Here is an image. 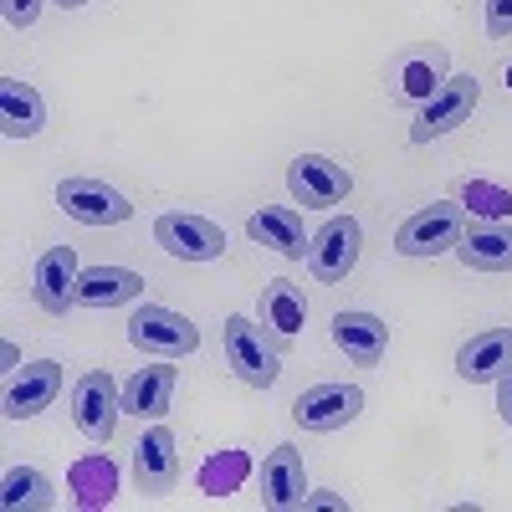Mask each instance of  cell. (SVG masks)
Returning a JSON list of instances; mask_svg holds the SVG:
<instances>
[{
	"instance_id": "obj_6",
	"label": "cell",
	"mask_w": 512,
	"mask_h": 512,
	"mask_svg": "<svg viewBox=\"0 0 512 512\" xmlns=\"http://www.w3.org/2000/svg\"><path fill=\"white\" fill-rule=\"evenodd\" d=\"M57 205H62V216H72L77 226H123L128 216H134L128 195L103 185V180H93V175H67L57 185Z\"/></svg>"
},
{
	"instance_id": "obj_29",
	"label": "cell",
	"mask_w": 512,
	"mask_h": 512,
	"mask_svg": "<svg viewBox=\"0 0 512 512\" xmlns=\"http://www.w3.org/2000/svg\"><path fill=\"white\" fill-rule=\"evenodd\" d=\"M487 36H512V0H487Z\"/></svg>"
},
{
	"instance_id": "obj_32",
	"label": "cell",
	"mask_w": 512,
	"mask_h": 512,
	"mask_svg": "<svg viewBox=\"0 0 512 512\" xmlns=\"http://www.w3.org/2000/svg\"><path fill=\"white\" fill-rule=\"evenodd\" d=\"M57 6H62V11H77V6H88V0H57Z\"/></svg>"
},
{
	"instance_id": "obj_30",
	"label": "cell",
	"mask_w": 512,
	"mask_h": 512,
	"mask_svg": "<svg viewBox=\"0 0 512 512\" xmlns=\"http://www.w3.org/2000/svg\"><path fill=\"white\" fill-rule=\"evenodd\" d=\"M497 415H502V420L512 425V369H507V374L497 379Z\"/></svg>"
},
{
	"instance_id": "obj_24",
	"label": "cell",
	"mask_w": 512,
	"mask_h": 512,
	"mask_svg": "<svg viewBox=\"0 0 512 512\" xmlns=\"http://www.w3.org/2000/svg\"><path fill=\"white\" fill-rule=\"evenodd\" d=\"M67 487L77 492V507H82V512H98V507H108L113 492H118V466H113L103 451H98V456H82V461H72Z\"/></svg>"
},
{
	"instance_id": "obj_16",
	"label": "cell",
	"mask_w": 512,
	"mask_h": 512,
	"mask_svg": "<svg viewBox=\"0 0 512 512\" xmlns=\"http://www.w3.org/2000/svg\"><path fill=\"white\" fill-rule=\"evenodd\" d=\"M246 236L256 246L282 251L287 262H308V226H303V216H297L292 205H262V210H251V216H246Z\"/></svg>"
},
{
	"instance_id": "obj_15",
	"label": "cell",
	"mask_w": 512,
	"mask_h": 512,
	"mask_svg": "<svg viewBox=\"0 0 512 512\" xmlns=\"http://www.w3.org/2000/svg\"><path fill=\"white\" fill-rule=\"evenodd\" d=\"M175 379H180V369L169 364V359H154V364L134 369V374H128V384H123V415L164 420L169 405H175Z\"/></svg>"
},
{
	"instance_id": "obj_18",
	"label": "cell",
	"mask_w": 512,
	"mask_h": 512,
	"mask_svg": "<svg viewBox=\"0 0 512 512\" xmlns=\"http://www.w3.org/2000/svg\"><path fill=\"white\" fill-rule=\"evenodd\" d=\"M333 344L349 364L374 369V364H384V349H390V328L374 313H338L333 318Z\"/></svg>"
},
{
	"instance_id": "obj_14",
	"label": "cell",
	"mask_w": 512,
	"mask_h": 512,
	"mask_svg": "<svg viewBox=\"0 0 512 512\" xmlns=\"http://www.w3.org/2000/svg\"><path fill=\"white\" fill-rule=\"evenodd\" d=\"M134 482L149 497L175 492V482H180V451H175V431H169V425H154V431L139 436V446H134Z\"/></svg>"
},
{
	"instance_id": "obj_20",
	"label": "cell",
	"mask_w": 512,
	"mask_h": 512,
	"mask_svg": "<svg viewBox=\"0 0 512 512\" xmlns=\"http://www.w3.org/2000/svg\"><path fill=\"white\" fill-rule=\"evenodd\" d=\"M303 323H308V303H303V292H297L287 277L267 282V287H262V328H267V338L277 344V354H282V349H292V338L303 333Z\"/></svg>"
},
{
	"instance_id": "obj_26",
	"label": "cell",
	"mask_w": 512,
	"mask_h": 512,
	"mask_svg": "<svg viewBox=\"0 0 512 512\" xmlns=\"http://www.w3.org/2000/svg\"><path fill=\"white\" fill-rule=\"evenodd\" d=\"M251 472V456L246 451H216L205 466H200V492L205 497H231Z\"/></svg>"
},
{
	"instance_id": "obj_13",
	"label": "cell",
	"mask_w": 512,
	"mask_h": 512,
	"mask_svg": "<svg viewBox=\"0 0 512 512\" xmlns=\"http://www.w3.org/2000/svg\"><path fill=\"white\" fill-rule=\"evenodd\" d=\"M57 395H62V364L57 359H36L26 369H11L6 395H0V410H6V420H31L41 410H52Z\"/></svg>"
},
{
	"instance_id": "obj_9",
	"label": "cell",
	"mask_w": 512,
	"mask_h": 512,
	"mask_svg": "<svg viewBox=\"0 0 512 512\" xmlns=\"http://www.w3.org/2000/svg\"><path fill=\"white\" fill-rule=\"evenodd\" d=\"M77 251L72 246H47L36 256V272H31V297H36V308L47 313V318H67L77 308Z\"/></svg>"
},
{
	"instance_id": "obj_19",
	"label": "cell",
	"mask_w": 512,
	"mask_h": 512,
	"mask_svg": "<svg viewBox=\"0 0 512 512\" xmlns=\"http://www.w3.org/2000/svg\"><path fill=\"white\" fill-rule=\"evenodd\" d=\"M512 369V328H487L477 338H466L456 354V374L466 384H497Z\"/></svg>"
},
{
	"instance_id": "obj_4",
	"label": "cell",
	"mask_w": 512,
	"mask_h": 512,
	"mask_svg": "<svg viewBox=\"0 0 512 512\" xmlns=\"http://www.w3.org/2000/svg\"><path fill=\"white\" fill-rule=\"evenodd\" d=\"M118 415H123V390L108 369H88L72 384V420L93 446H108L118 436Z\"/></svg>"
},
{
	"instance_id": "obj_12",
	"label": "cell",
	"mask_w": 512,
	"mask_h": 512,
	"mask_svg": "<svg viewBox=\"0 0 512 512\" xmlns=\"http://www.w3.org/2000/svg\"><path fill=\"white\" fill-rule=\"evenodd\" d=\"M359 410H364V390L359 384H338V379L313 384V390H303L292 400V420L303 431H338V425L359 420Z\"/></svg>"
},
{
	"instance_id": "obj_28",
	"label": "cell",
	"mask_w": 512,
	"mask_h": 512,
	"mask_svg": "<svg viewBox=\"0 0 512 512\" xmlns=\"http://www.w3.org/2000/svg\"><path fill=\"white\" fill-rule=\"evenodd\" d=\"M0 11H6V26L26 31V26H36V16H41V0H0Z\"/></svg>"
},
{
	"instance_id": "obj_7",
	"label": "cell",
	"mask_w": 512,
	"mask_h": 512,
	"mask_svg": "<svg viewBox=\"0 0 512 512\" xmlns=\"http://www.w3.org/2000/svg\"><path fill=\"white\" fill-rule=\"evenodd\" d=\"M287 190L297 205H313V210H328V205H344L349 190H354V175L344 164H333L328 154H297L287 164Z\"/></svg>"
},
{
	"instance_id": "obj_11",
	"label": "cell",
	"mask_w": 512,
	"mask_h": 512,
	"mask_svg": "<svg viewBox=\"0 0 512 512\" xmlns=\"http://www.w3.org/2000/svg\"><path fill=\"white\" fill-rule=\"evenodd\" d=\"M154 241L180 256V262H216L226 256V231L205 216H185V210H169V216L154 221Z\"/></svg>"
},
{
	"instance_id": "obj_8",
	"label": "cell",
	"mask_w": 512,
	"mask_h": 512,
	"mask_svg": "<svg viewBox=\"0 0 512 512\" xmlns=\"http://www.w3.org/2000/svg\"><path fill=\"white\" fill-rule=\"evenodd\" d=\"M359 251H364V231L354 216H333L318 226V236L308 241V272L318 282H344L359 267Z\"/></svg>"
},
{
	"instance_id": "obj_22",
	"label": "cell",
	"mask_w": 512,
	"mask_h": 512,
	"mask_svg": "<svg viewBox=\"0 0 512 512\" xmlns=\"http://www.w3.org/2000/svg\"><path fill=\"white\" fill-rule=\"evenodd\" d=\"M144 292V277L134 267H88L77 277V303L82 308H123Z\"/></svg>"
},
{
	"instance_id": "obj_17",
	"label": "cell",
	"mask_w": 512,
	"mask_h": 512,
	"mask_svg": "<svg viewBox=\"0 0 512 512\" xmlns=\"http://www.w3.org/2000/svg\"><path fill=\"white\" fill-rule=\"evenodd\" d=\"M308 502V466L297 456V446H272L262 461V507L287 512Z\"/></svg>"
},
{
	"instance_id": "obj_3",
	"label": "cell",
	"mask_w": 512,
	"mask_h": 512,
	"mask_svg": "<svg viewBox=\"0 0 512 512\" xmlns=\"http://www.w3.org/2000/svg\"><path fill=\"white\" fill-rule=\"evenodd\" d=\"M466 236V205L461 200H441V205H425L395 231V251L400 256H441L456 251Z\"/></svg>"
},
{
	"instance_id": "obj_21",
	"label": "cell",
	"mask_w": 512,
	"mask_h": 512,
	"mask_svg": "<svg viewBox=\"0 0 512 512\" xmlns=\"http://www.w3.org/2000/svg\"><path fill=\"white\" fill-rule=\"evenodd\" d=\"M47 128V103L31 82L21 77H0V134L6 139H36Z\"/></svg>"
},
{
	"instance_id": "obj_27",
	"label": "cell",
	"mask_w": 512,
	"mask_h": 512,
	"mask_svg": "<svg viewBox=\"0 0 512 512\" xmlns=\"http://www.w3.org/2000/svg\"><path fill=\"white\" fill-rule=\"evenodd\" d=\"M461 205H466V216L507 221V216H512V190H502V185H492V180H466V185H461Z\"/></svg>"
},
{
	"instance_id": "obj_2",
	"label": "cell",
	"mask_w": 512,
	"mask_h": 512,
	"mask_svg": "<svg viewBox=\"0 0 512 512\" xmlns=\"http://www.w3.org/2000/svg\"><path fill=\"white\" fill-rule=\"evenodd\" d=\"M128 344H134L139 354L149 359H185L200 349V333L185 313L164 308V303H144L134 308V318H128Z\"/></svg>"
},
{
	"instance_id": "obj_23",
	"label": "cell",
	"mask_w": 512,
	"mask_h": 512,
	"mask_svg": "<svg viewBox=\"0 0 512 512\" xmlns=\"http://www.w3.org/2000/svg\"><path fill=\"white\" fill-rule=\"evenodd\" d=\"M456 256L472 272H512V226H502V221L472 226V231L461 236Z\"/></svg>"
},
{
	"instance_id": "obj_31",
	"label": "cell",
	"mask_w": 512,
	"mask_h": 512,
	"mask_svg": "<svg viewBox=\"0 0 512 512\" xmlns=\"http://www.w3.org/2000/svg\"><path fill=\"white\" fill-rule=\"evenodd\" d=\"M303 507H338V512H344L349 502H344V497H333V492H308V502H303Z\"/></svg>"
},
{
	"instance_id": "obj_10",
	"label": "cell",
	"mask_w": 512,
	"mask_h": 512,
	"mask_svg": "<svg viewBox=\"0 0 512 512\" xmlns=\"http://www.w3.org/2000/svg\"><path fill=\"white\" fill-rule=\"evenodd\" d=\"M477 98H482V82H477V77H446L441 93H436L431 103H420V118H415V128H410V139H415V144H431V139L451 134V128H461L466 118H472Z\"/></svg>"
},
{
	"instance_id": "obj_1",
	"label": "cell",
	"mask_w": 512,
	"mask_h": 512,
	"mask_svg": "<svg viewBox=\"0 0 512 512\" xmlns=\"http://www.w3.org/2000/svg\"><path fill=\"white\" fill-rule=\"evenodd\" d=\"M221 344H226V359L236 369L241 384H251V390H272L277 384V344L267 338V328L246 318V313H231L226 328H221Z\"/></svg>"
},
{
	"instance_id": "obj_5",
	"label": "cell",
	"mask_w": 512,
	"mask_h": 512,
	"mask_svg": "<svg viewBox=\"0 0 512 512\" xmlns=\"http://www.w3.org/2000/svg\"><path fill=\"white\" fill-rule=\"evenodd\" d=\"M446 77H451L446 47L441 41H420V47H410L390 62V98L395 103H431Z\"/></svg>"
},
{
	"instance_id": "obj_25",
	"label": "cell",
	"mask_w": 512,
	"mask_h": 512,
	"mask_svg": "<svg viewBox=\"0 0 512 512\" xmlns=\"http://www.w3.org/2000/svg\"><path fill=\"white\" fill-rule=\"evenodd\" d=\"M0 502H6V512H47L57 507V487L36 466H11L6 482H0Z\"/></svg>"
}]
</instances>
